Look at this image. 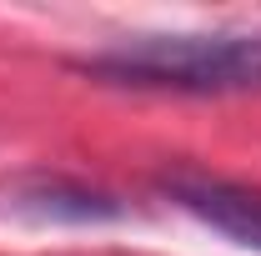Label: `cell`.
<instances>
[{
	"instance_id": "obj_3",
	"label": "cell",
	"mask_w": 261,
	"mask_h": 256,
	"mask_svg": "<svg viewBox=\"0 0 261 256\" xmlns=\"http://www.w3.org/2000/svg\"><path fill=\"white\" fill-rule=\"evenodd\" d=\"M15 211H25L35 221H70V226H86V221H121L126 206L116 196L96 191V186H81V181H65V176H25L15 186Z\"/></svg>"
},
{
	"instance_id": "obj_1",
	"label": "cell",
	"mask_w": 261,
	"mask_h": 256,
	"mask_svg": "<svg viewBox=\"0 0 261 256\" xmlns=\"http://www.w3.org/2000/svg\"><path fill=\"white\" fill-rule=\"evenodd\" d=\"M100 86L171 96H261V31L141 35L75 61Z\"/></svg>"
},
{
	"instance_id": "obj_2",
	"label": "cell",
	"mask_w": 261,
	"mask_h": 256,
	"mask_svg": "<svg viewBox=\"0 0 261 256\" xmlns=\"http://www.w3.org/2000/svg\"><path fill=\"white\" fill-rule=\"evenodd\" d=\"M161 196H171L181 211H191L196 221H206L211 231L231 236L236 246L261 251V191L256 186L201 176V171H166Z\"/></svg>"
}]
</instances>
